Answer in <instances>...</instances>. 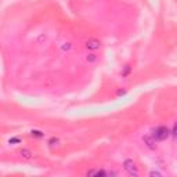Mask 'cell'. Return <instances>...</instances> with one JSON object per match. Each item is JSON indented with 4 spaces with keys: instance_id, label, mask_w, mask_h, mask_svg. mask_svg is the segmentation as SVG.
<instances>
[{
    "instance_id": "cell-10",
    "label": "cell",
    "mask_w": 177,
    "mask_h": 177,
    "mask_svg": "<svg viewBox=\"0 0 177 177\" xmlns=\"http://www.w3.org/2000/svg\"><path fill=\"white\" fill-rule=\"evenodd\" d=\"M170 133H172V134H173V136L177 138V122L173 125V129H172V132H170Z\"/></svg>"
},
{
    "instance_id": "cell-9",
    "label": "cell",
    "mask_w": 177,
    "mask_h": 177,
    "mask_svg": "<svg viewBox=\"0 0 177 177\" xmlns=\"http://www.w3.org/2000/svg\"><path fill=\"white\" fill-rule=\"evenodd\" d=\"M48 144H50V147H54V145H58L60 144V140H58V138H56V137H53V138H50V140H48Z\"/></svg>"
},
{
    "instance_id": "cell-13",
    "label": "cell",
    "mask_w": 177,
    "mask_h": 177,
    "mask_svg": "<svg viewBox=\"0 0 177 177\" xmlns=\"http://www.w3.org/2000/svg\"><path fill=\"white\" fill-rule=\"evenodd\" d=\"M65 44H67V46H64L62 50H69V48H71V43H65Z\"/></svg>"
},
{
    "instance_id": "cell-8",
    "label": "cell",
    "mask_w": 177,
    "mask_h": 177,
    "mask_svg": "<svg viewBox=\"0 0 177 177\" xmlns=\"http://www.w3.org/2000/svg\"><path fill=\"white\" fill-rule=\"evenodd\" d=\"M31 134H32V137H36V138H42V137L44 136L43 132H40V130H32Z\"/></svg>"
},
{
    "instance_id": "cell-7",
    "label": "cell",
    "mask_w": 177,
    "mask_h": 177,
    "mask_svg": "<svg viewBox=\"0 0 177 177\" xmlns=\"http://www.w3.org/2000/svg\"><path fill=\"white\" fill-rule=\"evenodd\" d=\"M86 60H87L88 64H94V62L98 60V57H97L96 54H88V56L86 57Z\"/></svg>"
},
{
    "instance_id": "cell-6",
    "label": "cell",
    "mask_w": 177,
    "mask_h": 177,
    "mask_svg": "<svg viewBox=\"0 0 177 177\" xmlns=\"http://www.w3.org/2000/svg\"><path fill=\"white\" fill-rule=\"evenodd\" d=\"M20 154H21V157L24 158V159H31V158H32V151H31V149H28V148H22L20 151Z\"/></svg>"
},
{
    "instance_id": "cell-12",
    "label": "cell",
    "mask_w": 177,
    "mask_h": 177,
    "mask_svg": "<svg viewBox=\"0 0 177 177\" xmlns=\"http://www.w3.org/2000/svg\"><path fill=\"white\" fill-rule=\"evenodd\" d=\"M20 138H17V137H14V138H11V140L8 141V143H10V144H14V143H20Z\"/></svg>"
},
{
    "instance_id": "cell-14",
    "label": "cell",
    "mask_w": 177,
    "mask_h": 177,
    "mask_svg": "<svg viewBox=\"0 0 177 177\" xmlns=\"http://www.w3.org/2000/svg\"><path fill=\"white\" fill-rule=\"evenodd\" d=\"M122 94H126V90H119L118 91V96H122Z\"/></svg>"
},
{
    "instance_id": "cell-1",
    "label": "cell",
    "mask_w": 177,
    "mask_h": 177,
    "mask_svg": "<svg viewBox=\"0 0 177 177\" xmlns=\"http://www.w3.org/2000/svg\"><path fill=\"white\" fill-rule=\"evenodd\" d=\"M170 136V130L166 126H158L155 129H152V137L157 141H163Z\"/></svg>"
},
{
    "instance_id": "cell-11",
    "label": "cell",
    "mask_w": 177,
    "mask_h": 177,
    "mask_svg": "<svg viewBox=\"0 0 177 177\" xmlns=\"http://www.w3.org/2000/svg\"><path fill=\"white\" fill-rule=\"evenodd\" d=\"M149 176H162V173H159L157 170H152V172H149Z\"/></svg>"
},
{
    "instance_id": "cell-2",
    "label": "cell",
    "mask_w": 177,
    "mask_h": 177,
    "mask_svg": "<svg viewBox=\"0 0 177 177\" xmlns=\"http://www.w3.org/2000/svg\"><path fill=\"white\" fill-rule=\"evenodd\" d=\"M123 169H125L130 176H133V177L138 176V167H137L136 162L133 161V159H126V161L123 162Z\"/></svg>"
},
{
    "instance_id": "cell-3",
    "label": "cell",
    "mask_w": 177,
    "mask_h": 177,
    "mask_svg": "<svg viewBox=\"0 0 177 177\" xmlns=\"http://www.w3.org/2000/svg\"><path fill=\"white\" fill-rule=\"evenodd\" d=\"M100 47H101V42L98 40V39L91 37V39H88V40L86 42V48L90 50V51H96V50H98Z\"/></svg>"
},
{
    "instance_id": "cell-4",
    "label": "cell",
    "mask_w": 177,
    "mask_h": 177,
    "mask_svg": "<svg viewBox=\"0 0 177 177\" xmlns=\"http://www.w3.org/2000/svg\"><path fill=\"white\" fill-rule=\"evenodd\" d=\"M143 141H144V144L147 145L149 149L157 148V140L152 137V134H147V136H144L143 137Z\"/></svg>"
},
{
    "instance_id": "cell-5",
    "label": "cell",
    "mask_w": 177,
    "mask_h": 177,
    "mask_svg": "<svg viewBox=\"0 0 177 177\" xmlns=\"http://www.w3.org/2000/svg\"><path fill=\"white\" fill-rule=\"evenodd\" d=\"M86 176H116L115 172H107V170H88Z\"/></svg>"
}]
</instances>
